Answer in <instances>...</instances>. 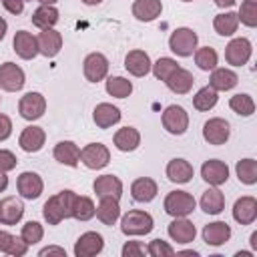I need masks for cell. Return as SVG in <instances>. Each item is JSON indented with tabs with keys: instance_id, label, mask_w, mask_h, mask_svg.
<instances>
[{
	"instance_id": "cell-12",
	"label": "cell",
	"mask_w": 257,
	"mask_h": 257,
	"mask_svg": "<svg viewBox=\"0 0 257 257\" xmlns=\"http://www.w3.org/2000/svg\"><path fill=\"white\" fill-rule=\"evenodd\" d=\"M16 189L20 193L22 199H28V201H34L42 195L44 191V183H42V177L34 171H24L20 173L18 181H16Z\"/></svg>"
},
{
	"instance_id": "cell-1",
	"label": "cell",
	"mask_w": 257,
	"mask_h": 257,
	"mask_svg": "<svg viewBox=\"0 0 257 257\" xmlns=\"http://www.w3.org/2000/svg\"><path fill=\"white\" fill-rule=\"evenodd\" d=\"M74 199H76V193L70 191V189H64L56 195H52L44 207H42V217L48 225H58L60 221L64 219H70L72 217V205H74Z\"/></svg>"
},
{
	"instance_id": "cell-15",
	"label": "cell",
	"mask_w": 257,
	"mask_h": 257,
	"mask_svg": "<svg viewBox=\"0 0 257 257\" xmlns=\"http://www.w3.org/2000/svg\"><path fill=\"white\" fill-rule=\"evenodd\" d=\"M36 40H38V54H42L46 58L56 56L62 48V34L54 28H42L38 32Z\"/></svg>"
},
{
	"instance_id": "cell-22",
	"label": "cell",
	"mask_w": 257,
	"mask_h": 257,
	"mask_svg": "<svg viewBox=\"0 0 257 257\" xmlns=\"http://www.w3.org/2000/svg\"><path fill=\"white\" fill-rule=\"evenodd\" d=\"M159 193V185L151 177H139L131 185V197L137 203H151Z\"/></svg>"
},
{
	"instance_id": "cell-16",
	"label": "cell",
	"mask_w": 257,
	"mask_h": 257,
	"mask_svg": "<svg viewBox=\"0 0 257 257\" xmlns=\"http://www.w3.org/2000/svg\"><path fill=\"white\" fill-rule=\"evenodd\" d=\"M201 177L203 181H207L211 187H219V185H225L227 179H229V167L219 161V159H209L203 163L201 167Z\"/></svg>"
},
{
	"instance_id": "cell-7",
	"label": "cell",
	"mask_w": 257,
	"mask_h": 257,
	"mask_svg": "<svg viewBox=\"0 0 257 257\" xmlns=\"http://www.w3.org/2000/svg\"><path fill=\"white\" fill-rule=\"evenodd\" d=\"M253 54V44L249 38H233L225 46V60L231 66H245Z\"/></svg>"
},
{
	"instance_id": "cell-24",
	"label": "cell",
	"mask_w": 257,
	"mask_h": 257,
	"mask_svg": "<svg viewBox=\"0 0 257 257\" xmlns=\"http://www.w3.org/2000/svg\"><path fill=\"white\" fill-rule=\"evenodd\" d=\"M151 58H149V54L145 52V50H139V48H135V50H131L126 56H124V68L128 70V74H133V76H147L149 72H151Z\"/></svg>"
},
{
	"instance_id": "cell-31",
	"label": "cell",
	"mask_w": 257,
	"mask_h": 257,
	"mask_svg": "<svg viewBox=\"0 0 257 257\" xmlns=\"http://www.w3.org/2000/svg\"><path fill=\"white\" fill-rule=\"evenodd\" d=\"M54 159L60 163V165H66V167H76L80 163V149L76 143L72 141H60L54 151H52Z\"/></svg>"
},
{
	"instance_id": "cell-40",
	"label": "cell",
	"mask_w": 257,
	"mask_h": 257,
	"mask_svg": "<svg viewBox=\"0 0 257 257\" xmlns=\"http://www.w3.org/2000/svg\"><path fill=\"white\" fill-rule=\"evenodd\" d=\"M106 92L114 98H126L133 92V82L124 76H108L106 78Z\"/></svg>"
},
{
	"instance_id": "cell-50",
	"label": "cell",
	"mask_w": 257,
	"mask_h": 257,
	"mask_svg": "<svg viewBox=\"0 0 257 257\" xmlns=\"http://www.w3.org/2000/svg\"><path fill=\"white\" fill-rule=\"evenodd\" d=\"M2 6L10 12V14H22L24 10V0H2Z\"/></svg>"
},
{
	"instance_id": "cell-53",
	"label": "cell",
	"mask_w": 257,
	"mask_h": 257,
	"mask_svg": "<svg viewBox=\"0 0 257 257\" xmlns=\"http://www.w3.org/2000/svg\"><path fill=\"white\" fill-rule=\"evenodd\" d=\"M215 4L219 8H231V6H235V0H215Z\"/></svg>"
},
{
	"instance_id": "cell-6",
	"label": "cell",
	"mask_w": 257,
	"mask_h": 257,
	"mask_svg": "<svg viewBox=\"0 0 257 257\" xmlns=\"http://www.w3.org/2000/svg\"><path fill=\"white\" fill-rule=\"evenodd\" d=\"M161 120H163V126L167 133L171 135H185L187 128H189V114L183 106L179 104H169L163 114H161Z\"/></svg>"
},
{
	"instance_id": "cell-26",
	"label": "cell",
	"mask_w": 257,
	"mask_h": 257,
	"mask_svg": "<svg viewBox=\"0 0 257 257\" xmlns=\"http://www.w3.org/2000/svg\"><path fill=\"white\" fill-rule=\"evenodd\" d=\"M92 120L98 128H110L112 124H116L120 120V110H118V106H114L110 102H100L92 110Z\"/></svg>"
},
{
	"instance_id": "cell-39",
	"label": "cell",
	"mask_w": 257,
	"mask_h": 257,
	"mask_svg": "<svg viewBox=\"0 0 257 257\" xmlns=\"http://www.w3.org/2000/svg\"><path fill=\"white\" fill-rule=\"evenodd\" d=\"M94 211H96V205L92 203L90 197L76 195L74 205H72V219H76V221H88V219L94 217Z\"/></svg>"
},
{
	"instance_id": "cell-18",
	"label": "cell",
	"mask_w": 257,
	"mask_h": 257,
	"mask_svg": "<svg viewBox=\"0 0 257 257\" xmlns=\"http://www.w3.org/2000/svg\"><path fill=\"white\" fill-rule=\"evenodd\" d=\"M92 191L98 199L102 197H112V199H120L122 197V181L114 175H100L94 179L92 183Z\"/></svg>"
},
{
	"instance_id": "cell-52",
	"label": "cell",
	"mask_w": 257,
	"mask_h": 257,
	"mask_svg": "<svg viewBox=\"0 0 257 257\" xmlns=\"http://www.w3.org/2000/svg\"><path fill=\"white\" fill-rule=\"evenodd\" d=\"M52 253L66 257V251H64L62 247H54V245H48V247H44V249H40V251H38V255H40V257H44V255H52Z\"/></svg>"
},
{
	"instance_id": "cell-19",
	"label": "cell",
	"mask_w": 257,
	"mask_h": 257,
	"mask_svg": "<svg viewBox=\"0 0 257 257\" xmlns=\"http://www.w3.org/2000/svg\"><path fill=\"white\" fill-rule=\"evenodd\" d=\"M233 219L239 225H251L257 219V199L251 195L239 197L233 205Z\"/></svg>"
},
{
	"instance_id": "cell-14",
	"label": "cell",
	"mask_w": 257,
	"mask_h": 257,
	"mask_svg": "<svg viewBox=\"0 0 257 257\" xmlns=\"http://www.w3.org/2000/svg\"><path fill=\"white\" fill-rule=\"evenodd\" d=\"M167 233H169V237L173 241H177L181 245H187V243L195 241L197 229H195V225L187 217H173V221L167 227Z\"/></svg>"
},
{
	"instance_id": "cell-47",
	"label": "cell",
	"mask_w": 257,
	"mask_h": 257,
	"mask_svg": "<svg viewBox=\"0 0 257 257\" xmlns=\"http://www.w3.org/2000/svg\"><path fill=\"white\" fill-rule=\"evenodd\" d=\"M26 251H28V245L22 241V237H12V241H10V245H8V249H6V255H10V257H22V255H26Z\"/></svg>"
},
{
	"instance_id": "cell-32",
	"label": "cell",
	"mask_w": 257,
	"mask_h": 257,
	"mask_svg": "<svg viewBox=\"0 0 257 257\" xmlns=\"http://www.w3.org/2000/svg\"><path fill=\"white\" fill-rule=\"evenodd\" d=\"M239 82V76L235 70L231 68H213L211 70V78H209V86L215 88L217 92L219 90H231L235 88Z\"/></svg>"
},
{
	"instance_id": "cell-2",
	"label": "cell",
	"mask_w": 257,
	"mask_h": 257,
	"mask_svg": "<svg viewBox=\"0 0 257 257\" xmlns=\"http://www.w3.org/2000/svg\"><path fill=\"white\" fill-rule=\"evenodd\" d=\"M155 227V221H153V215L147 213V211H141V209H133V211H126L122 217H120V231L126 235V237H139V235H149Z\"/></svg>"
},
{
	"instance_id": "cell-9",
	"label": "cell",
	"mask_w": 257,
	"mask_h": 257,
	"mask_svg": "<svg viewBox=\"0 0 257 257\" xmlns=\"http://www.w3.org/2000/svg\"><path fill=\"white\" fill-rule=\"evenodd\" d=\"M26 84L24 70L14 64V62H4L0 64V88L6 92H18Z\"/></svg>"
},
{
	"instance_id": "cell-46",
	"label": "cell",
	"mask_w": 257,
	"mask_h": 257,
	"mask_svg": "<svg viewBox=\"0 0 257 257\" xmlns=\"http://www.w3.org/2000/svg\"><path fill=\"white\" fill-rule=\"evenodd\" d=\"M18 159L12 151L8 149H0V173H10L12 169H16Z\"/></svg>"
},
{
	"instance_id": "cell-36",
	"label": "cell",
	"mask_w": 257,
	"mask_h": 257,
	"mask_svg": "<svg viewBox=\"0 0 257 257\" xmlns=\"http://www.w3.org/2000/svg\"><path fill=\"white\" fill-rule=\"evenodd\" d=\"M217 100H219L217 90L211 88V86H203V88H199V90L195 92V96H193V106H195L197 110H201V112H207V110H211V108L217 104Z\"/></svg>"
},
{
	"instance_id": "cell-30",
	"label": "cell",
	"mask_w": 257,
	"mask_h": 257,
	"mask_svg": "<svg viewBox=\"0 0 257 257\" xmlns=\"http://www.w3.org/2000/svg\"><path fill=\"white\" fill-rule=\"evenodd\" d=\"M193 82H195V76L191 74V70L181 68V66L165 80V84L169 86V90L175 92V94H187V92H191Z\"/></svg>"
},
{
	"instance_id": "cell-29",
	"label": "cell",
	"mask_w": 257,
	"mask_h": 257,
	"mask_svg": "<svg viewBox=\"0 0 257 257\" xmlns=\"http://www.w3.org/2000/svg\"><path fill=\"white\" fill-rule=\"evenodd\" d=\"M112 143L118 151L122 153H131V151H137L139 145H141V133L135 128V126H122L114 133L112 137Z\"/></svg>"
},
{
	"instance_id": "cell-61",
	"label": "cell",
	"mask_w": 257,
	"mask_h": 257,
	"mask_svg": "<svg viewBox=\"0 0 257 257\" xmlns=\"http://www.w3.org/2000/svg\"><path fill=\"white\" fill-rule=\"evenodd\" d=\"M251 2H257V0H251Z\"/></svg>"
},
{
	"instance_id": "cell-57",
	"label": "cell",
	"mask_w": 257,
	"mask_h": 257,
	"mask_svg": "<svg viewBox=\"0 0 257 257\" xmlns=\"http://www.w3.org/2000/svg\"><path fill=\"white\" fill-rule=\"evenodd\" d=\"M251 247H253V249H257V231H255V233H251Z\"/></svg>"
},
{
	"instance_id": "cell-41",
	"label": "cell",
	"mask_w": 257,
	"mask_h": 257,
	"mask_svg": "<svg viewBox=\"0 0 257 257\" xmlns=\"http://www.w3.org/2000/svg\"><path fill=\"white\" fill-rule=\"evenodd\" d=\"M235 173L243 185H255L257 183V161L255 159H241L235 165Z\"/></svg>"
},
{
	"instance_id": "cell-4",
	"label": "cell",
	"mask_w": 257,
	"mask_h": 257,
	"mask_svg": "<svg viewBox=\"0 0 257 257\" xmlns=\"http://www.w3.org/2000/svg\"><path fill=\"white\" fill-rule=\"evenodd\" d=\"M195 207H197V201L187 191H171L163 201V209L171 217H187L195 211Z\"/></svg>"
},
{
	"instance_id": "cell-49",
	"label": "cell",
	"mask_w": 257,
	"mask_h": 257,
	"mask_svg": "<svg viewBox=\"0 0 257 257\" xmlns=\"http://www.w3.org/2000/svg\"><path fill=\"white\" fill-rule=\"evenodd\" d=\"M10 135H12V120H10L8 114H2L0 112V143L6 141Z\"/></svg>"
},
{
	"instance_id": "cell-17",
	"label": "cell",
	"mask_w": 257,
	"mask_h": 257,
	"mask_svg": "<svg viewBox=\"0 0 257 257\" xmlns=\"http://www.w3.org/2000/svg\"><path fill=\"white\" fill-rule=\"evenodd\" d=\"M12 48L22 60H32L38 54V40H36V36L32 32L18 30L14 34V40H12Z\"/></svg>"
},
{
	"instance_id": "cell-34",
	"label": "cell",
	"mask_w": 257,
	"mask_h": 257,
	"mask_svg": "<svg viewBox=\"0 0 257 257\" xmlns=\"http://www.w3.org/2000/svg\"><path fill=\"white\" fill-rule=\"evenodd\" d=\"M58 10L54 6H48V4H40L34 12H32V24L36 28H54V24L58 22Z\"/></svg>"
},
{
	"instance_id": "cell-23",
	"label": "cell",
	"mask_w": 257,
	"mask_h": 257,
	"mask_svg": "<svg viewBox=\"0 0 257 257\" xmlns=\"http://www.w3.org/2000/svg\"><path fill=\"white\" fill-rule=\"evenodd\" d=\"M231 239V227L225 221H213L203 227V241L211 247L225 245Z\"/></svg>"
},
{
	"instance_id": "cell-33",
	"label": "cell",
	"mask_w": 257,
	"mask_h": 257,
	"mask_svg": "<svg viewBox=\"0 0 257 257\" xmlns=\"http://www.w3.org/2000/svg\"><path fill=\"white\" fill-rule=\"evenodd\" d=\"M201 209L207 213V215H219L223 209H225V195L217 189V187H211L203 193L201 201H199Z\"/></svg>"
},
{
	"instance_id": "cell-44",
	"label": "cell",
	"mask_w": 257,
	"mask_h": 257,
	"mask_svg": "<svg viewBox=\"0 0 257 257\" xmlns=\"http://www.w3.org/2000/svg\"><path fill=\"white\" fill-rule=\"evenodd\" d=\"M237 18H239L241 24H245L249 28H255L257 26V2H251V0L241 2V8L237 12Z\"/></svg>"
},
{
	"instance_id": "cell-10",
	"label": "cell",
	"mask_w": 257,
	"mask_h": 257,
	"mask_svg": "<svg viewBox=\"0 0 257 257\" xmlns=\"http://www.w3.org/2000/svg\"><path fill=\"white\" fill-rule=\"evenodd\" d=\"M229 137H231V126L221 116H213L203 124V139L209 145H215V147L225 145L229 141Z\"/></svg>"
},
{
	"instance_id": "cell-37",
	"label": "cell",
	"mask_w": 257,
	"mask_h": 257,
	"mask_svg": "<svg viewBox=\"0 0 257 257\" xmlns=\"http://www.w3.org/2000/svg\"><path fill=\"white\" fill-rule=\"evenodd\" d=\"M193 54H195V64H197L201 70H205V72L217 68V64H219V54H217V50L211 48V46H201V48H197Z\"/></svg>"
},
{
	"instance_id": "cell-13",
	"label": "cell",
	"mask_w": 257,
	"mask_h": 257,
	"mask_svg": "<svg viewBox=\"0 0 257 257\" xmlns=\"http://www.w3.org/2000/svg\"><path fill=\"white\" fill-rule=\"evenodd\" d=\"M104 249V239L96 231L82 233L74 243V255L76 257H94Z\"/></svg>"
},
{
	"instance_id": "cell-45",
	"label": "cell",
	"mask_w": 257,
	"mask_h": 257,
	"mask_svg": "<svg viewBox=\"0 0 257 257\" xmlns=\"http://www.w3.org/2000/svg\"><path fill=\"white\" fill-rule=\"evenodd\" d=\"M147 253H149L151 257H167V255H173L175 249H173V245H169V243L163 241V239H153V241L149 243V247H147Z\"/></svg>"
},
{
	"instance_id": "cell-28",
	"label": "cell",
	"mask_w": 257,
	"mask_h": 257,
	"mask_svg": "<svg viewBox=\"0 0 257 257\" xmlns=\"http://www.w3.org/2000/svg\"><path fill=\"white\" fill-rule=\"evenodd\" d=\"M163 12L161 0H135L133 2V16L139 22H153Z\"/></svg>"
},
{
	"instance_id": "cell-25",
	"label": "cell",
	"mask_w": 257,
	"mask_h": 257,
	"mask_svg": "<svg viewBox=\"0 0 257 257\" xmlns=\"http://www.w3.org/2000/svg\"><path fill=\"white\" fill-rule=\"evenodd\" d=\"M167 179L171 183H177V185H185L193 179L195 171H193V165L187 161V159H173L169 161L167 165Z\"/></svg>"
},
{
	"instance_id": "cell-21",
	"label": "cell",
	"mask_w": 257,
	"mask_h": 257,
	"mask_svg": "<svg viewBox=\"0 0 257 257\" xmlns=\"http://www.w3.org/2000/svg\"><path fill=\"white\" fill-rule=\"evenodd\" d=\"M44 143H46V133H44V128H42V126H34V124L26 126V128L20 133V137H18V145H20V149L26 151V153H38V151L44 147Z\"/></svg>"
},
{
	"instance_id": "cell-56",
	"label": "cell",
	"mask_w": 257,
	"mask_h": 257,
	"mask_svg": "<svg viewBox=\"0 0 257 257\" xmlns=\"http://www.w3.org/2000/svg\"><path fill=\"white\" fill-rule=\"evenodd\" d=\"M82 4H86V6H96V4H100L102 0H80Z\"/></svg>"
},
{
	"instance_id": "cell-3",
	"label": "cell",
	"mask_w": 257,
	"mask_h": 257,
	"mask_svg": "<svg viewBox=\"0 0 257 257\" xmlns=\"http://www.w3.org/2000/svg\"><path fill=\"white\" fill-rule=\"evenodd\" d=\"M197 44H199V36L193 28H187V26H181V28H175L169 36V48L177 54V56H191L195 50H197Z\"/></svg>"
},
{
	"instance_id": "cell-59",
	"label": "cell",
	"mask_w": 257,
	"mask_h": 257,
	"mask_svg": "<svg viewBox=\"0 0 257 257\" xmlns=\"http://www.w3.org/2000/svg\"><path fill=\"white\" fill-rule=\"evenodd\" d=\"M251 255H253V253H247V251H239V253H237V257H251Z\"/></svg>"
},
{
	"instance_id": "cell-54",
	"label": "cell",
	"mask_w": 257,
	"mask_h": 257,
	"mask_svg": "<svg viewBox=\"0 0 257 257\" xmlns=\"http://www.w3.org/2000/svg\"><path fill=\"white\" fill-rule=\"evenodd\" d=\"M6 30H8V22L0 16V40H4V36H6Z\"/></svg>"
},
{
	"instance_id": "cell-55",
	"label": "cell",
	"mask_w": 257,
	"mask_h": 257,
	"mask_svg": "<svg viewBox=\"0 0 257 257\" xmlns=\"http://www.w3.org/2000/svg\"><path fill=\"white\" fill-rule=\"evenodd\" d=\"M6 187H8V177H6V173H0V193H4Z\"/></svg>"
},
{
	"instance_id": "cell-43",
	"label": "cell",
	"mask_w": 257,
	"mask_h": 257,
	"mask_svg": "<svg viewBox=\"0 0 257 257\" xmlns=\"http://www.w3.org/2000/svg\"><path fill=\"white\" fill-rule=\"evenodd\" d=\"M20 237L22 241L30 247V245H36L38 241H42L44 237V227L38 223V221H28L22 225V231H20Z\"/></svg>"
},
{
	"instance_id": "cell-58",
	"label": "cell",
	"mask_w": 257,
	"mask_h": 257,
	"mask_svg": "<svg viewBox=\"0 0 257 257\" xmlns=\"http://www.w3.org/2000/svg\"><path fill=\"white\" fill-rule=\"evenodd\" d=\"M36 2H40V4H48V6H54L58 0H36Z\"/></svg>"
},
{
	"instance_id": "cell-42",
	"label": "cell",
	"mask_w": 257,
	"mask_h": 257,
	"mask_svg": "<svg viewBox=\"0 0 257 257\" xmlns=\"http://www.w3.org/2000/svg\"><path fill=\"white\" fill-rule=\"evenodd\" d=\"M177 68H179L177 60H175V58H169V56H161L157 62L151 64V70H153L155 78H159V80H163V82H165Z\"/></svg>"
},
{
	"instance_id": "cell-51",
	"label": "cell",
	"mask_w": 257,
	"mask_h": 257,
	"mask_svg": "<svg viewBox=\"0 0 257 257\" xmlns=\"http://www.w3.org/2000/svg\"><path fill=\"white\" fill-rule=\"evenodd\" d=\"M12 233H8V231H4V229H0V253H6V249H8V245H10V241H12Z\"/></svg>"
},
{
	"instance_id": "cell-27",
	"label": "cell",
	"mask_w": 257,
	"mask_h": 257,
	"mask_svg": "<svg viewBox=\"0 0 257 257\" xmlns=\"http://www.w3.org/2000/svg\"><path fill=\"white\" fill-rule=\"evenodd\" d=\"M96 219L102 223V225H114L118 219H120V205H118V199H112V197H102L96 205V211H94Z\"/></svg>"
},
{
	"instance_id": "cell-20",
	"label": "cell",
	"mask_w": 257,
	"mask_h": 257,
	"mask_svg": "<svg viewBox=\"0 0 257 257\" xmlns=\"http://www.w3.org/2000/svg\"><path fill=\"white\" fill-rule=\"evenodd\" d=\"M24 215V203L18 197L0 199V225H16Z\"/></svg>"
},
{
	"instance_id": "cell-35",
	"label": "cell",
	"mask_w": 257,
	"mask_h": 257,
	"mask_svg": "<svg viewBox=\"0 0 257 257\" xmlns=\"http://www.w3.org/2000/svg\"><path fill=\"white\" fill-rule=\"evenodd\" d=\"M237 26H239L237 12H221L213 18V28L219 36H233L237 32Z\"/></svg>"
},
{
	"instance_id": "cell-38",
	"label": "cell",
	"mask_w": 257,
	"mask_h": 257,
	"mask_svg": "<svg viewBox=\"0 0 257 257\" xmlns=\"http://www.w3.org/2000/svg\"><path fill=\"white\" fill-rule=\"evenodd\" d=\"M229 106H231V110H233L235 114H239V116H251V114L255 112V100H253V96L247 94V92L233 94V96L229 98Z\"/></svg>"
},
{
	"instance_id": "cell-8",
	"label": "cell",
	"mask_w": 257,
	"mask_h": 257,
	"mask_svg": "<svg viewBox=\"0 0 257 257\" xmlns=\"http://www.w3.org/2000/svg\"><path fill=\"white\" fill-rule=\"evenodd\" d=\"M18 112L24 120H38L46 112V98L40 92H26L18 100Z\"/></svg>"
},
{
	"instance_id": "cell-48",
	"label": "cell",
	"mask_w": 257,
	"mask_h": 257,
	"mask_svg": "<svg viewBox=\"0 0 257 257\" xmlns=\"http://www.w3.org/2000/svg\"><path fill=\"white\" fill-rule=\"evenodd\" d=\"M122 257H143L145 253H147V249H145V245L143 243H139V241H126L124 245H122Z\"/></svg>"
},
{
	"instance_id": "cell-11",
	"label": "cell",
	"mask_w": 257,
	"mask_h": 257,
	"mask_svg": "<svg viewBox=\"0 0 257 257\" xmlns=\"http://www.w3.org/2000/svg\"><path fill=\"white\" fill-rule=\"evenodd\" d=\"M82 72L88 82H100L108 74V58L102 52H90L82 62Z\"/></svg>"
},
{
	"instance_id": "cell-5",
	"label": "cell",
	"mask_w": 257,
	"mask_h": 257,
	"mask_svg": "<svg viewBox=\"0 0 257 257\" xmlns=\"http://www.w3.org/2000/svg\"><path fill=\"white\" fill-rule=\"evenodd\" d=\"M80 163L90 171L104 169L110 163V151L102 143H88L80 149Z\"/></svg>"
},
{
	"instance_id": "cell-60",
	"label": "cell",
	"mask_w": 257,
	"mask_h": 257,
	"mask_svg": "<svg viewBox=\"0 0 257 257\" xmlns=\"http://www.w3.org/2000/svg\"><path fill=\"white\" fill-rule=\"evenodd\" d=\"M181 2H193V0H181Z\"/></svg>"
}]
</instances>
